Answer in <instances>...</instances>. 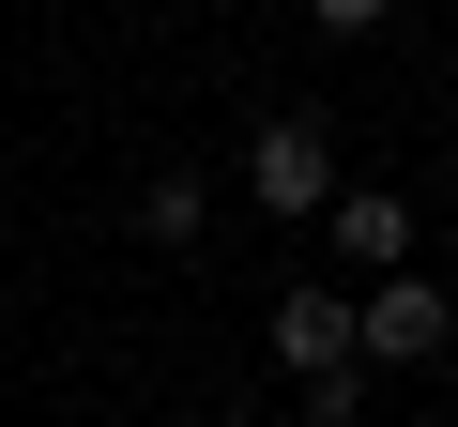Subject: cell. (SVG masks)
<instances>
[{"label":"cell","instance_id":"1","mask_svg":"<svg viewBox=\"0 0 458 427\" xmlns=\"http://www.w3.org/2000/svg\"><path fill=\"white\" fill-rule=\"evenodd\" d=\"M245 183H260L276 230H306V214H336V138L291 107V122H260V138H245Z\"/></svg>","mask_w":458,"mask_h":427},{"label":"cell","instance_id":"2","mask_svg":"<svg viewBox=\"0 0 458 427\" xmlns=\"http://www.w3.org/2000/svg\"><path fill=\"white\" fill-rule=\"evenodd\" d=\"M443 336H458V306H443L428 275H382V290L352 306V366H428Z\"/></svg>","mask_w":458,"mask_h":427},{"label":"cell","instance_id":"3","mask_svg":"<svg viewBox=\"0 0 458 427\" xmlns=\"http://www.w3.org/2000/svg\"><path fill=\"white\" fill-rule=\"evenodd\" d=\"M321 230H336V260H367V290H382V275H412V260H397V245H412V198H397V183H336Z\"/></svg>","mask_w":458,"mask_h":427},{"label":"cell","instance_id":"4","mask_svg":"<svg viewBox=\"0 0 458 427\" xmlns=\"http://www.w3.org/2000/svg\"><path fill=\"white\" fill-rule=\"evenodd\" d=\"M276 351H291L306 381H336V366H352V306H336V290H276Z\"/></svg>","mask_w":458,"mask_h":427},{"label":"cell","instance_id":"5","mask_svg":"<svg viewBox=\"0 0 458 427\" xmlns=\"http://www.w3.org/2000/svg\"><path fill=\"white\" fill-rule=\"evenodd\" d=\"M199 214H214L199 168H153V183H138V230H153V245H199Z\"/></svg>","mask_w":458,"mask_h":427}]
</instances>
